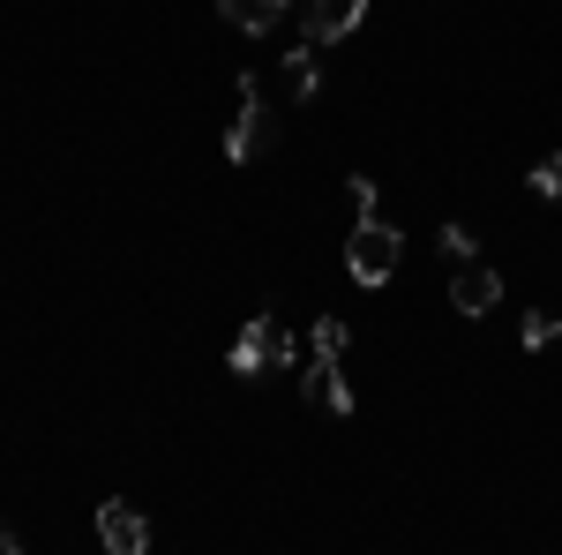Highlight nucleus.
I'll return each instance as SVG.
<instances>
[{
    "label": "nucleus",
    "instance_id": "nucleus-1",
    "mask_svg": "<svg viewBox=\"0 0 562 555\" xmlns=\"http://www.w3.org/2000/svg\"><path fill=\"white\" fill-rule=\"evenodd\" d=\"M397 256H405V233L397 225H383V218H368V225H352V241H346V270H352V286H383L390 270H397Z\"/></svg>",
    "mask_w": 562,
    "mask_h": 555
},
{
    "label": "nucleus",
    "instance_id": "nucleus-2",
    "mask_svg": "<svg viewBox=\"0 0 562 555\" xmlns=\"http://www.w3.org/2000/svg\"><path fill=\"white\" fill-rule=\"evenodd\" d=\"M293 360V331L278 315H256L240 338H233V376H262V368H285Z\"/></svg>",
    "mask_w": 562,
    "mask_h": 555
},
{
    "label": "nucleus",
    "instance_id": "nucleus-3",
    "mask_svg": "<svg viewBox=\"0 0 562 555\" xmlns=\"http://www.w3.org/2000/svg\"><path fill=\"white\" fill-rule=\"evenodd\" d=\"M270 113H262V98H256V76H240V113H233V129H225V158L233 166H248V158H262L270 151Z\"/></svg>",
    "mask_w": 562,
    "mask_h": 555
},
{
    "label": "nucleus",
    "instance_id": "nucleus-4",
    "mask_svg": "<svg viewBox=\"0 0 562 555\" xmlns=\"http://www.w3.org/2000/svg\"><path fill=\"white\" fill-rule=\"evenodd\" d=\"M98 541L105 555H150V518L113 496V503H98Z\"/></svg>",
    "mask_w": 562,
    "mask_h": 555
},
{
    "label": "nucleus",
    "instance_id": "nucleus-5",
    "mask_svg": "<svg viewBox=\"0 0 562 555\" xmlns=\"http://www.w3.org/2000/svg\"><path fill=\"white\" fill-rule=\"evenodd\" d=\"M368 0H307V45H338L360 31Z\"/></svg>",
    "mask_w": 562,
    "mask_h": 555
},
{
    "label": "nucleus",
    "instance_id": "nucleus-6",
    "mask_svg": "<svg viewBox=\"0 0 562 555\" xmlns=\"http://www.w3.org/2000/svg\"><path fill=\"white\" fill-rule=\"evenodd\" d=\"M495 300H503V278H495L487 263H465V270L450 278V308H458V315H487Z\"/></svg>",
    "mask_w": 562,
    "mask_h": 555
},
{
    "label": "nucleus",
    "instance_id": "nucleus-7",
    "mask_svg": "<svg viewBox=\"0 0 562 555\" xmlns=\"http://www.w3.org/2000/svg\"><path fill=\"white\" fill-rule=\"evenodd\" d=\"M285 8H293V0H217V15H225L233 31H256V38L285 23Z\"/></svg>",
    "mask_w": 562,
    "mask_h": 555
},
{
    "label": "nucleus",
    "instance_id": "nucleus-8",
    "mask_svg": "<svg viewBox=\"0 0 562 555\" xmlns=\"http://www.w3.org/2000/svg\"><path fill=\"white\" fill-rule=\"evenodd\" d=\"M301 398H315L323 413H352V384L338 376V360H315V368H307V384H301Z\"/></svg>",
    "mask_w": 562,
    "mask_h": 555
},
{
    "label": "nucleus",
    "instance_id": "nucleus-9",
    "mask_svg": "<svg viewBox=\"0 0 562 555\" xmlns=\"http://www.w3.org/2000/svg\"><path fill=\"white\" fill-rule=\"evenodd\" d=\"M285 84H293V98H323V76H315V45H293L285 53Z\"/></svg>",
    "mask_w": 562,
    "mask_h": 555
},
{
    "label": "nucleus",
    "instance_id": "nucleus-10",
    "mask_svg": "<svg viewBox=\"0 0 562 555\" xmlns=\"http://www.w3.org/2000/svg\"><path fill=\"white\" fill-rule=\"evenodd\" d=\"M346 323H338V315H323V323H315V331H307V345H315V360H338V353H346Z\"/></svg>",
    "mask_w": 562,
    "mask_h": 555
},
{
    "label": "nucleus",
    "instance_id": "nucleus-11",
    "mask_svg": "<svg viewBox=\"0 0 562 555\" xmlns=\"http://www.w3.org/2000/svg\"><path fill=\"white\" fill-rule=\"evenodd\" d=\"M435 248H442V256H450V263H473V256H480L473 225H442V233H435Z\"/></svg>",
    "mask_w": 562,
    "mask_h": 555
},
{
    "label": "nucleus",
    "instance_id": "nucleus-12",
    "mask_svg": "<svg viewBox=\"0 0 562 555\" xmlns=\"http://www.w3.org/2000/svg\"><path fill=\"white\" fill-rule=\"evenodd\" d=\"M346 203H352V218H360V225L375 218V180H368V173H352V180H346Z\"/></svg>",
    "mask_w": 562,
    "mask_h": 555
},
{
    "label": "nucleus",
    "instance_id": "nucleus-13",
    "mask_svg": "<svg viewBox=\"0 0 562 555\" xmlns=\"http://www.w3.org/2000/svg\"><path fill=\"white\" fill-rule=\"evenodd\" d=\"M548 338H555V315H525V323H518V345H525V353H540Z\"/></svg>",
    "mask_w": 562,
    "mask_h": 555
},
{
    "label": "nucleus",
    "instance_id": "nucleus-14",
    "mask_svg": "<svg viewBox=\"0 0 562 555\" xmlns=\"http://www.w3.org/2000/svg\"><path fill=\"white\" fill-rule=\"evenodd\" d=\"M532 188H540V196H562V151H555V158H540V166H532Z\"/></svg>",
    "mask_w": 562,
    "mask_h": 555
},
{
    "label": "nucleus",
    "instance_id": "nucleus-15",
    "mask_svg": "<svg viewBox=\"0 0 562 555\" xmlns=\"http://www.w3.org/2000/svg\"><path fill=\"white\" fill-rule=\"evenodd\" d=\"M0 555H23V541H15V533H8V525H0Z\"/></svg>",
    "mask_w": 562,
    "mask_h": 555
}]
</instances>
